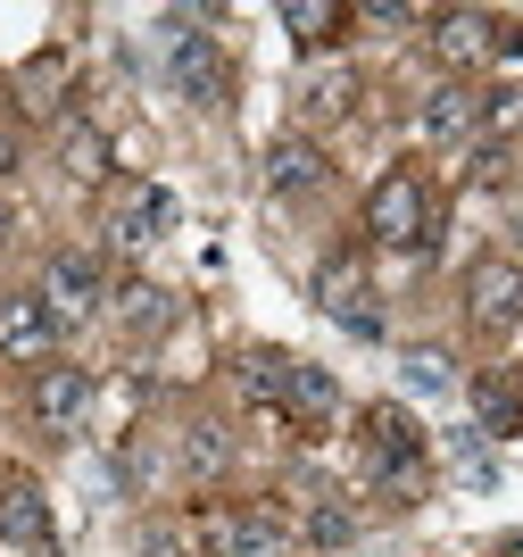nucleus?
Masks as SVG:
<instances>
[{
  "mask_svg": "<svg viewBox=\"0 0 523 557\" xmlns=\"http://www.w3.org/2000/svg\"><path fill=\"white\" fill-rule=\"evenodd\" d=\"M200 17H166L159 25L166 34V75H175V92L191 100V109H225V50H216V34H200Z\"/></svg>",
  "mask_w": 523,
  "mask_h": 557,
  "instance_id": "obj_1",
  "label": "nucleus"
},
{
  "mask_svg": "<svg viewBox=\"0 0 523 557\" xmlns=\"http://www.w3.org/2000/svg\"><path fill=\"white\" fill-rule=\"evenodd\" d=\"M365 233L383 242V250H415L424 233H433V191H424V175H383V184L365 191Z\"/></svg>",
  "mask_w": 523,
  "mask_h": 557,
  "instance_id": "obj_2",
  "label": "nucleus"
},
{
  "mask_svg": "<svg viewBox=\"0 0 523 557\" xmlns=\"http://www.w3.org/2000/svg\"><path fill=\"white\" fill-rule=\"evenodd\" d=\"M365 466H374V483L390 491H415L424 483V433H415L408 408H365Z\"/></svg>",
  "mask_w": 523,
  "mask_h": 557,
  "instance_id": "obj_3",
  "label": "nucleus"
},
{
  "mask_svg": "<svg viewBox=\"0 0 523 557\" xmlns=\"http://www.w3.org/2000/svg\"><path fill=\"white\" fill-rule=\"evenodd\" d=\"M100 300H109V267L91 250H59L42 267V308L59 317V325H84V317H100Z\"/></svg>",
  "mask_w": 523,
  "mask_h": 557,
  "instance_id": "obj_4",
  "label": "nucleus"
},
{
  "mask_svg": "<svg viewBox=\"0 0 523 557\" xmlns=\"http://www.w3.org/2000/svg\"><path fill=\"white\" fill-rule=\"evenodd\" d=\"M465 317L482 333L523 325V258H482L474 275H465Z\"/></svg>",
  "mask_w": 523,
  "mask_h": 557,
  "instance_id": "obj_5",
  "label": "nucleus"
},
{
  "mask_svg": "<svg viewBox=\"0 0 523 557\" xmlns=\"http://www.w3.org/2000/svg\"><path fill=\"white\" fill-rule=\"evenodd\" d=\"M59 349V317L42 308V292H9L0 300V358L9 367H50Z\"/></svg>",
  "mask_w": 523,
  "mask_h": 557,
  "instance_id": "obj_6",
  "label": "nucleus"
},
{
  "mask_svg": "<svg viewBox=\"0 0 523 557\" xmlns=\"http://www.w3.org/2000/svg\"><path fill=\"white\" fill-rule=\"evenodd\" d=\"M25 408H34V424H50V433H75V424L91 417V374L84 367H34V392H25Z\"/></svg>",
  "mask_w": 523,
  "mask_h": 557,
  "instance_id": "obj_7",
  "label": "nucleus"
},
{
  "mask_svg": "<svg viewBox=\"0 0 523 557\" xmlns=\"http://www.w3.org/2000/svg\"><path fill=\"white\" fill-rule=\"evenodd\" d=\"M316 300H324V317H333L341 333H358V342H374V333H383V308H365L358 258H324V275H316Z\"/></svg>",
  "mask_w": 523,
  "mask_h": 557,
  "instance_id": "obj_8",
  "label": "nucleus"
},
{
  "mask_svg": "<svg viewBox=\"0 0 523 557\" xmlns=\"http://www.w3.org/2000/svg\"><path fill=\"white\" fill-rule=\"evenodd\" d=\"M474 125H482V92L474 84H433L424 109H415V134L424 141H465Z\"/></svg>",
  "mask_w": 523,
  "mask_h": 557,
  "instance_id": "obj_9",
  "label": "nucleus"
},
{
  "mask_svg": "<svg viewBox=\"0 0 523 557\" xmlns=\"http://www.w3.org/2000/svg\"><path fill=\"white\" fill-rule=\"evenodd\" d=\"M0 541L9 549H50V499L34 483H0Z\"/></svg>",
  "mask_w": 523,
  "mask_h": 557,
  "instance_id": "obj_10",
  "label": "nucleus"
},
{
  "mask_svg": "<svg viewBox=\"0 0 523 557\" xmlns=\"http://www.w3.org/2000/svg\"><path fill=\"white\" fill-rule=\"evenodd\" d=\"M283 417H291V424L341 417V383H333L324 367H291V358H283Z\"/></svg>",
  "mask_w": 523,
  "mask_h": 557,
  "instance_id": "obj_11",
  "label": "nucleus"
},
{
  "mask_svg": "<svg viewBox=\"0 0 523 557\" xmlns=\"http://www.w3.org/2000/svg\"><path fill=\"white\" fill-rule=\"evenodd\" d=\"M166 225H175V200H166V191H134V200L109 216V242L116 250H141V242H159Z\"/></svg>",
  "mask_w": 523,
  "mask_h": 557,
  "instance_id": "obj_12",
  "label": "nucleus"
},
{
  "mask_svg": "<svg viewBox=\"0 0 523 557\" xmlns=\"http://www.w3.org/2000/svg\"><path fill=\"white\" fill-rule=\"evenodd\" d=\"M266 184L274 191H316L324 184V150H316V141H299V134H283L266 150Z\"/></svg>",
  "mask_w": 523,
  "mask_h": 557,
  "instance_id": "obj_13",
  "label": "nucleus"
},
{
  "mask_svg": "<svg viewBox=\"0 0 523 557\" xmlns=\"http://www.w3.org/2000/svg\"><path fill=\"white\" fill-rule=\"evenodd\" d=\"M433 50L449 59V67L482 59V50H490V17H482V9H449V17H433Z\"/></svg>",
  "mask_w": 523,
  "mask_h": 557,
  "instance_id": "obj_14",
  "label": "nucleus"
},
{
  "mask_svg": "<svg viewBox=\"0 0 523 557\" xmlns=\"http://www.w3.org/2000/svg\"><path fill=\"white\" fill-rule=\"evenodd\" d=\"M291 533H299V541H316V549H349V541H358V508L324 491V499H308V516H299Z\"/></svg>",
  "mask_w": 523,
  "mask_h": 557,
  "instance_id": "obj_15",
  "label": "nucleus"
},
{
  "mask_svg": "<svg viewBox=\"0 0 523 557\" xmlns=\"http://www.w3.org/2000/svg\"><path fill=\"white\" fill-rule=\"evenodd\" d=\"M59 166H67L75 184H100V175H109V134H100V125H67V134H59Z\"/></svg>",
  "mask_w": 523,
  "mask_h": 557,
  "instance_id": "obj_16",
  "label": "nucleus"
},
{
  "mask_svg": "<svg viewBox=\"0 0 523 557\" xmlns=\"http://www.w3.org/2000/svg\"><path fill=\"white\" fill-rule=\"evenodd\" d=\"M183 466H191V474H200V483H216V474H225L233 466V433L225 424H191V433H183Z\"/></svg>",
  "mask_w": 523,
  "mask_h": 557,
  "instance_id": "obj_17",
  "label": "nucleus"
},
{
  "mask_svg": "<svg viewBox=\"0 0 523 557\" xmlns=\"http://www.w3.org/2000/svg\"><path fill=\"white\" fill-rule=\"evenodd\" d=\"M349 100H358V75L349 67H316L308 84H299V109L308 116H349Z\"/></svg>",
  "mask_w": 523,
  "mask_h": 557,
  "instance_id": "obj_18",
  "label": "nucleus"
},
{
  "mask_svg": "<svg viewBox=\"0 0 523 557\" xmlns=\"http://www.w3.org/2000/svg\"><path fill=\"white\" fill-rule=\"evenodd\" d=\"M333 25H341L333 0H283V34H291L299 50H324V42H333Z\"/></svg>",
  "mask_w": 523,
  "mask_h": 557,
  "instance_id": "obj_19",
  "label": "nucleus"
},
{
  "mask_svg": "<svg viewBox=\"0 0 523 557\" xmlns=\"http://www.w3.org/2000/svg\"><path fill=\"white\" fill-rule=\"evenodd\" d=\"M399 383H408V392H424V399L457 392V367H449V349H399Z\"/></svg>",
  "mask_w": 523,
  "mask_h": 557,
  "instance_id": "obj_20",
  "label": "nucleus"
},
{
  "mask_svg": "<svg viewBox=\"0 0 523 557\" xmlns=\"http://www.w3.org/2000/svg\"><path fill=\"white\" fill-rule=\"evenodd\" d=\"M116 317H125V325H134V333H166V325H175V300H166L159 283H134Z\"/></svg>",
  "mask_w": 523,
  "mask_h": 557,
  "instance_id": "obj_21",
  "label": "nucleus"
},
{
  "mask_svg": "<svg viewBox=\"0 0 523 557\" xmlns=\"http://www.w3.org/2000/svg\"><path fill=\"white\" fill-rule=\"evenodd\" d=\"M474 399H482V424H490V433H515V424H523V399L507 392L499 374H482V383H474Z\"/></svg>",
  "mask_w": 523,
  "mask_h": 557,
  "instance_id": "obj_22",
  "label": "nucleus"
},
{
  "mask_svg": "<svg viewBox=\"0 0 523 557\" xmlns=\"http://www.w3.org/2000/svg\"><path fill=\"white\" fill-rule=\"evenodd\" d=\"M482 125H490V134H515V125H523V84H499V92H482Z\"/></svg>",
  "mask_w": 523,
  "mask_h": 557,
  "instance_id": "obj_23",
  "label": "nucleus"
},
{
  "mask_svg": "<svg viewBox=\"0 0 523 557\" xmlns=\"http://www.w3.org/2000/svg\"><path fill=\"white\" fill-rule=\"evenodd\" d=\"M499 166H507L499 141H490V150H474V184H499Z\"/></svg>",
  "mask_w": 523,
  "mask_h": 557,
  "instance_id": "obj_24",
  "label": "nucleus"
},
{
  "mask_svg": "<svg viewBox=\"0 0 523 557\" xmlns=\"http://www.w3.org/2000/svg\"><path fill=\"white\" fill-rule=\"evenodd\" d=\"M365 25H415V9H399V0H374V9H365Z\"/></svg>",
  "mask_w": 523,
  "mask_h": 557,
  "instance_id": "obj_25",
  "label": "nucleus"
},
{
  "mask_svg": "<svg viewBox=\"0 0 523 557\" xmlns=\"http://www.w3.org/2000/svg\"><path fill=\"white\" fill-rule=\"evenodd\" d=\"M9 166H17V134H0V175H9Z\"/></svg>",
  "mask_w": 523,
  "mask_h": 557,
  "instance_id": "obj_26",
  "label": "nucleus"
},
{
  "mask_svg": "<svg viewBox=\"0 0 523 557\" xmlns=\"http://www.w3.org/2000/svg\"><path fill=\"white\" fill-rule=\"evenodd\" d=\"M9 233H17V209H9V200H0V250H9Z\"/></svg>",
  "mask_w": 523,
  "mask_h": 557,
  "instance_id": "obj_27",
  "label": "nucleus"
}]
</instances>
